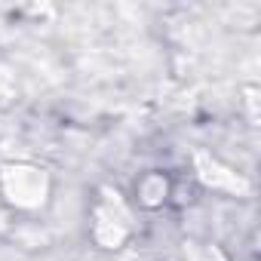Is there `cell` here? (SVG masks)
I'll return each mask as SVG.
<instances>
[{"label": "cell", "mask_w": 261, "mask_h": 261, "mask_svg": "<svg viewBox=\"0 0 261 261\" xmlns=\"http://www.w3.org/2000/svg\"><path fill=\"white\" fill-rule=\"evenodd\" d=\"M0 191H4L7 203L16 209H37L49 197V178L40 166L13 163L0 169Z\"/></svg>", "instance_id": "1"}, {"label": "cell", "mask_w": 261, "mask_h": 261, "mask_svg": "<svg viewBox=\"0 0 261 261\" xmlns=\"http://www.w3.org/2000/svg\"><path fill=\"white\" fill-rule=\"evenodd\" d=\"M136 194H139V203H142V206L154 209V206L166 203V194H169V181H166L163 175L151 172V175H145V178L136 185Z\"/></svg>", "instance_id": "2"}]
</instances>
